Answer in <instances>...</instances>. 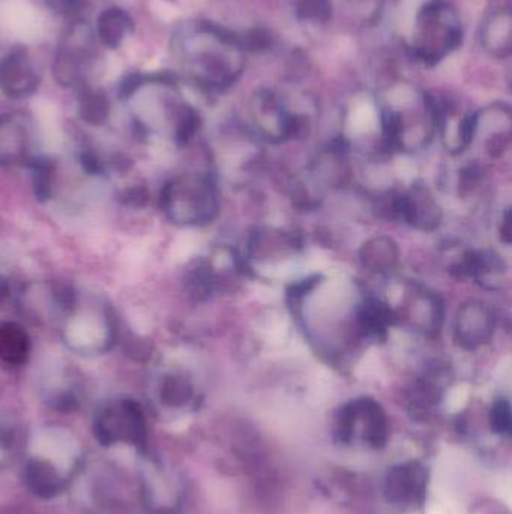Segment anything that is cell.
<instances>
[{
	"instance_id": "obj_20",
	"label": "cell",
	"mask_w": 512,
	"mask_h": 514,
	"mask_svg": "<svg viewBox=\"0 0 512 514\" xmlns=\"http://www.w3.org/2000/svg\"><path fill=\"white\" fill-rule=\"evenodd\" d=\"M134 22L122 8H107L97 20V37L107 49H118L133 34Z\"/></svg>"
},
{
	"instance_id": "obj_15",
	"label": "cell",
	"mask_w": 512,
	"mask_h": 514,
	"mask_svg": "<svg viewBox=\"0 0 512 514\" xmlns=\"http://www.w3.org/2000/svg\"><path fill=\"white\" fill-rule=\"evenodd\" d=\"M482 50L497 61H505L512 53V17L509 7H499L485 17L479 31Z\"/></svg>"
},
{
	"instance_id": "obj_13",
	"label": "cell",
	"mask_w": 512,
	"mask_h": 514,
	"mask_svg": "<svg viewBox=\"0 0 512 514\" xmlns=\"http://www.w3.org/2000/svg\"><path fill=\"white\" fill-rule=\"evenodd\" d=\"M442 218V208L425 185L415 184L406 193H398V220L422 232H433Z\"/></svg>"
},
{
	"instance_id": "obj_4",
	"label": "cell",
	"mask_w": 512,
	"mask_h": 514,
	"mask_svg": "<svg viewBox=\"0 0 512 514\" xmlns=\"http://www.w3.org/2000/svg\"><path fill=\"white\" fill-rule=\"evenodd\" d=\"M61 312V339L70 351L83 357H97L112 351L118 328L109 307L95 298H83L70 289Z\"/></svg>"
},
{
	"instance_id": "obj_12",
	"label": "cell",
	"mask_w": 512,
	"mask_h": 514,
	"mask_svg": "<svg viewBox=\"0 0 512 514\" xmlns=\"http://www.w3.org/2000/svg\"><path fill=\"white\" fill-rule=\"evenodd\" d=\"M496 328V316L487 304L467 301L458 309L454 321V339L460 348L475 351L490 342Z\"/></svg>"
},
{
	"instance_id": "obj_9",
	"label": "cell",
	"mask_w": 512,
	"mask_h": 514,
	"mask_svg": "<svg viewBox=\"0 0 512 514\" xmlns=\"http://www.w3.org/2000/svg\"><path fill=\"white\" fill-rule=\"evenodd\" d=\"M95 58L97 53L91 29L85 23H74L62 38L53 67L59 85L82 89Z\"/></svg>"
},
{
	"instance_id": "obj_21",
	"label": "cell",
	"mask_w": 512,
	"mask_h": 514,
	"mask_svg": "<svg viewBox=\"0 0 512 514\" xmlns=\"http://www.w3.org/2000/svg\"><path fill=\"white\" fill-rule=\"evenodd\" d=\"M425 472L418 465L395 468L388 478V493L398 502L418 501L424 493Z\"/></svg>"
},
{
	"instance_id": "obj_1",
	"label": "cell",
	"mask_w": 512,
	"mask_h": 514,
	"mask_svg": "<svg viewBox=\"0 0 512 514\" xmlns=\"http://www.w3.org/2000/svg\"><path fill=\"white\" fill-rule=\"evenodd\" d=\"M172 52L188 79L208 92L232 88L247 65L248 52L241 35L206 20L179 25L173 34Z\"/></svg>"
},
{
	"instance_id": "obj_34",
	"label": "cell",
	"mask_w": 512,
	"mask_h": 514,
	"mask_svg": "<svg viewBox=\"0 0 512 514\" xmlns=\"http://www.w3.org/2000/svg\"><path fill=\"white\" fill-rule=\"evenodd\" d=\"M8 447V436L5 430L0 427V453H4L5 448Z\"/></svg>"
},
{
	"instance_id": "obj_29",
	"label": "cell",
	"mask_w": 512,
	"mask_h": 514,
	"mask_svg": "<svg viewBox=\"0 0 512 514\" xmlns=\"http://www.w3.org/2000/svg\"><path fill=\"white\" fill-rule=\"evenodd\" d=\"M46 7L56 16L77 19L85 7V0H44Z\"/></svg>"
},
{
	"instance_id": "obj_11",
	"label": "cell",
	"mask_w": 512,
	"mask_h": 514,
	"mask_svg": "<svg viewBox=\"0 0 512 514\" xmlns=\"http://www.w3.org/2000/svg\"><path fill=\"white\" fill-rule=\"evenodd\" d=\"M41 76L28 50L14 49L0 61V92L11 100H25L40 88Z\"/></svg>"
},
{
	"instance_id": "obj_30",
	"label": "cell",
	"mask_w": 512,
	"mask_h": 514,
	"mask_svg": "<svg viewBox=\"0 0 512 514\" xmlns=\"http://www.w3.org/2000/svg\"><path fill=\"white\" fill-rule=\"evenodd\" d=\"M491 426L497 433H509L511 430V406L506 400H499L493 406Z\"/></svg>"
},
{
	"instance_id": "obj_23",
	"label": "cell",
	"mask_w": 512,
	"mask_h": 514,
	"mask_svg": "<svg viewBox=\"0 0 512 514\" xmlns=\"http://www.w3.org/2000/svg\"><path fill=\"white\" fill-rule=\"evenodd\" d=\"M296 247H298V241L289 233L283 230L260 229L251 238L250 253L251 256L266 259L278 253L296 250Z\"/></svg>"
},
{
	"instance_id": "obj_14",
	"label": "cell",
	"mask_w": 512,
	"mask_h": 514,
	"mask_svg": "<svg viewBox=\"0 0 512 514\" xmlns=\"http://www.w3.org/2000/svg\"><path fill=\"white\" fill-rule=\"evenodd\" d=\"M356 424L364 426L365 439L380 447L386 438V418L382 408L371 399H359L347 405L341 414L340 427L344 439Z\"/></svg>"
},
{
	"instance_id": "obj_33",
	"label": "cell",
	"mask_w": 512,
	"mask_h": 514,
	"mask_svg": "<svg viewBox=\"0 0 512 514\" xmlns=\"http://www.w3.org/2000/svg\"><path fill=\"white\" fill-rule=\"evenodd\" d=\"M8 297H10V285H8L7 279L0 274V309L7 303Z\"/></svg>"
},
{
	"instance_id": "obj_26",
	"label": "cell",
	"mask_w": 512,
	"mask_h": 514,
	"mask_svg": "<svg viewBox=\"0 0 512 514\" xmlns=\"http://www.w3.org/2000/svg\"><path fill=\"white\" fill-rule=\"evenodd\" d=\"M187 289L191 298L196 301H203L211 297L212 292L217 289L215 274L211 262L199 261L188 270Z\"/></svg>"
},
{
	"instance_id": "obj_31",
	"label": "cell",
	"mask_w": 512,
	"mask_h": 514,
	"mask_svg": "<svg viewBox=\"0 0 512 514\" xmlns=\"http://www.w3.org/2000/svg\"><path fill=\"white\" fill-rule=\"evenodd\" d=\"M481 169L478 166H469L463 169L460 176V190L461 194L469 193L470 190L475 188L481 179Z\"/></svg>"
},
{
	"instance_id": "obj_10",
	"label": "cell",
	"mask_w": 512,
	"mask_h": 514,
	"mask_svg": "<svg viewBox=\"0 0 512 514\" xmlns=\"http://www.w3.org/2000/svg\"><path fill=\"white\" fill-rule=\"evenodd\" d=\"M95 435L103 445L125 442L143 447L146 442V418L142 406L131 399L110 402L97 415Z\"/></svg>"
},
{
	"instance_id": "obj_24",
	"label": "cell",
	"mask_w": 512,
	"mask_h": 514,
	"mask_svg": "<svg viewBox=\"0 0 512 514\" xmlns=\"http://www.w3.org/2000/svg\"><path fill=\"white\" fill-rule=\"evenodd\" d=\"M158 396L167 408H182L193 399V382L184 373H166L158 385Z\"/></svg>"
},
{
	"instance_id": "obj_5",
	"label": "cell",
	"mask_w": 512,
	"mask_h": 514,
	"mask_svg": "<svg viewBox=\"0 0 512 514\" xmlns=\"http://www.w3.org/2000/svg\"><path fill=\"white\" fill-rule=\"evenodd\" d=\"M460 14L446 0H430L413 20L409 49L425 67H436L454 55L463 44Z\"/></svg>"
},
{
	"instance_id": "obj_28",
	"label": "cell",
	"mask_w": 512,
	"mask_h": 514,
	"mask_svg": "<svg viewBox=\"0 0 512 514\" xmlns=\"http://www.w3.org/2000/svg\"><path fill=\"white\" fill-rule=\"evenodd\" d=\"M347 10L365 26L377 25L385 13L386 0H344Z\"/></svg>"
},
{
	"instance_id": "obj_3",
	"label": "cell",
	"mask_w": 512,
	"mask_h": 514,
	"mask_svg": "<svg viewBox=\"0 0 512 514\" xmlns=\"http://www.w3.org/2000/svg\"><path fill=\"white\" fill-rule=\"evenodd\" d=\"M146 100L140 97L133 109V121L140 136L167 134L176 145L184 146L200 127L199 112L182 97L172 77L140 76Z\"/></svg>"
},
{
	"instance_id": "obj_16",
	"label": "cell",
	"mask_w": 512,
	"mask_h": 514,
	"mask_svg": "<svg viewBox=\"0 0 512 514\" xmlns=\"http://www.w3.org/2000/svg\"><path fill=\"white\" fill-rule=\"evenodd\" d=\"M442 315V301L431 292L419 288H413L409 306H404L401 312H394L395 322L401 319L427 334L439 331Z\"/></svg>"
},
{
	"instance_id": "obj_19",
	"label": "cell",
	"mask_w": 512,
	"mask_h": 514,
	"mask_svg": "<svg viewBox=\"0 0 512 514\" xmlns=\"http://www.w3.org/2000/svg\"><path fill=\"white\" fill-rule=\"evenodd\" d=\"M400 259L397 242L389 236H374L362 245L359 261L371 273L386 274L394 270Z\"/></svg>"
},
{
	"instance_id": "obj_17",
	"label": "cell",
	"mask_w": 512,
	"mask_h": 514,
	"mask_svg": "<svg viewBox=\"0 0 512 514\" xmlns=\"http://www.w3.org/2000/svg\"><path fill=\"white\" fill-rule=\"evenodd\" d=\"M394 322V310L379 298H365L356 312V330L368 339H383Z\"/></svg>"
},
{
	"instance_id": "obj_6",
	"label": "cell",
	"mask_w": 512,
	"mask_h": 514,
	"mask_svg": "<svg viewBox=\"0 0 512 514\" xmlns=\"http://www.w3.org/2000/svg\"><path fill=\"white\" fill-rule=\"evenodd\" d=\"M160 206L178 226H205L220 211L217 184L206 173H182L164 185Z\"/></svg>"
},
{
	"instance_id": "obj_27",
	"label": "cell",
	"mask_w": 512,
	"mask_h": 514,
	"mask_svg": "<svg viewBox=\"0 0 512 514\" xmlns=\"http://www.w3.org/2000/svg\"><path fill=\"white\" fill-rule=\"evenodd\" d=\"M296 19L308 25H325L332 17L331 0H296Z\"/></svg>"
},
{
	"instance_id": "obj_8",
	"label": "cell",
	"mask_w": 512,
	"mask_h": 514,
	"mask_svg": "<svg viewBox=\"0 0 512 514\" xmlns=\"http://www.w3.org/2000/svg\"><path fill=\"white\" fill-rule=\"evenodd\" d=\"M44 158L34 119L25 112L0 116V164L11 169H34Z\"/></svg>"
},
{
	"instance_id": "obj_25",
	"label": "cell",
	"mask_w": 512,
	"mask_h": 514,
	"mask_svg": "<svg viewBox=\"0 0 512 514\" xmlns=\"http://www.w3.org/2000/svg\"><path fill=\"white\" fill-rule=\"evenodd\" d=\"M79 112L83 121L100 127L110 116V101L101 89L83 86L79 89Z\"/></svg>"
},
{
	"instance_id": "obj_32",
	"label": "cell",
	"mask_w": 512,
	"mask_h": 514,
	"mask_svg": "<svg viewBox=\"0 0 512 514\" xmlns=\"http://www.w3.org/2000/svg\"><path fill=\"white\" fill-rule=\"evenodd\" d=\"M500 238H502L505 244L511 242V215H509V211L505 212V217H503L502 224H500Z\"/></svg>"
},
{
	"instance_id": "obj_7",
	"label": "cell",
	"mask_w": 512,
	"mask_h": 514,
	"mask_svg": "<svg viewBox=\"0 0 512 514\" xmlns=\"http://www.w3.org/2000/svg\"><path fill=\"white\" fill-rule=\"evenodd\" d=\"M248 115L254 130L266 142L283 143L307 131V118L275 89L254 92L248 103Z\"/></svg>"
},
{
	"instance_id": "obj_22",
	"label": "cell",
	"mask_w": 512,
	"mask_h": 514,
	"mask_svg": "<svg viewBox=\"0 0 512 514\" xmlns=\"http://www.w3.org/2000/svg\"><path fill=\"white\" fill-rule=\"evenodd\" d=\"M26 483L41 498H55L64 489V478L49 462L34 459L26 468Z\"/></svg>"
},
{
	"instance_id": "obj_2",
	"label": "cell",
	"mask_w": 512,
	"mask_h": 514,
	"mask_svg": "<svg viewBox=\"0 0 512 514\" xmlns=\"http://www.w3.org/2000/svg\"><path fill=\"white\" fill-rule=\"evenodd\" d=\"M377 107L383 142L388 148L418 151L433 139L437 127L436 98L413 83H389Z\"/></svg>"
},
{
	"instance_id": "obj_18",
	"label": "cell",
	"mask_w": 512,
	"mask_h": 514,
	"mask_svg": "<svg viewBox=\"0 0 512 514\" xmlns=\"http://www.w3.org/2000/svg\"><path fill=\"white\" fill-rule=\"evenodd\" d=\"M31 337L22 325L13 321L0 322V363L20 367L31 357Z\"/></svg>"
}]
</instances>
